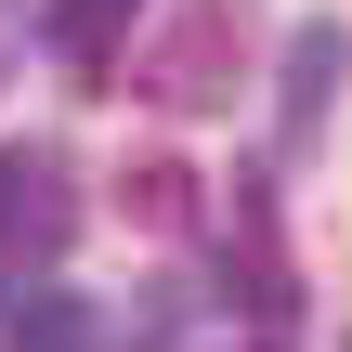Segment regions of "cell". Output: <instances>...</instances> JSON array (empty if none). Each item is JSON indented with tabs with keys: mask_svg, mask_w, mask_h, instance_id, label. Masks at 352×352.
Returning a JSON list of instances; mask_svg holds the SVG:
<instances>
[{
	"mask_svg": "<svg viewBox=\"0 0 352 352\" xmlns=\"http://www.w3.org/2000/svg\"><path fill=\"white\" fill-rule=\"evenodd\" d=\"M352 78V39H340V13H314L300 39H287V91H274V144L300 157L314 131H327V91Z\"/></svg>",
	"mask_w": 352,
	"mask_h": 352,
	"instance_id": "3",
	"label": "cell"
},
{
	"mask_svg": "<svg viewBox=\"0 0 352 352\" xmlns=\"http://www.w3.org/2000/svg\"><path fill=\"white\" fill-rule=\"evenodd\" d=\"M118 209H131L144 235H183V222H196V170H183V157H131V170H118Z\"/></svg>",
	"mask_w": 352,
	"mask_h": 352,
	"instance_id": "6",
	"label": "cell"
},
{
	"mask_svg": "<svg viewBox=\"0 0 352 352\" xmlns=\"http://www.w3.org/2000/svg\"><path fill=\"white\" fill-rule=\"evenodd\" d=\"M65 235H78V170L52 144H13L0 157V287H26Z\"/></svg>",
	"mask_w": 352,
	"mask_h": 352,
	"instance_id": "2",
	"label": "cell"
},
{
	"mask_svg": "<svg viewBox=\"0 0 352 352\" xmlns=\"http://www.w3.org/2000/svg\"><path fill=\"white\" fill-rule=\"evenodd\" d=\"M0 352H104V327H91L78 287H13L0 300Z\"/></svg>",
	"mask_w": 352,
	"mask_h": 352,
	"instance_id": "4",
	"label": "cell"
},
{
	"mask_svg": "<svg viewBox=\"0 0 352 352\" xmlns=\"http://www.w3.org/2000/svg\"><path fill=\"white\" fill-rule=\"evenodd\" d=\"M118 26H131V0H52V52L78 91H118Z\"/></svg>",
	"mask_w": 352,
	"mask_h": 352,
	"instance_id": "5",
	"label": "cell"
},
{
	"mask_svg": "<svg viewBox=\"0 0 352 352\" xmlns=\"http://www.w3.org/2000/svg\"><path fill=\"white\" fill-rule=\"evenodd\" d=\"M235 78H248V0H183V13L144 39V65H131V91H157L170 118L235 104Z\"/></svg>",
	"mask_w": 352,
	"mask_h": 352,
	"instance_id": "1",
	"label": "cell"
}]
</instances>
